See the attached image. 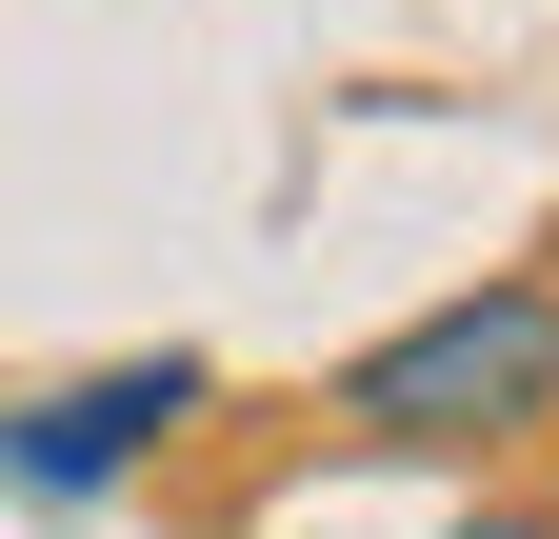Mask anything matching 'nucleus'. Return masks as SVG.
<instances>
[{
    "instance_id": "1",
    "label": "nucleus",
    "mask_w": 559,
    "mask_h": 539,
    "mask_svg": "<svg viewBox=\"0 0 559 539\" xmlns=\"http://www.w3.org/2000/svg\"><path fill=\"white\" fill-rule=\"evenodd\" d=\"M340 420L400 440V459H479V440H539L559 420V280H479V300H419L400 340H360Z\"/></svg>"
},
{
    "instance_id": "2",
    "label": "nucleus",
    "mask_w": 559,
    "mask_h": 539,
    "mask_svg": "<svg viewBox=\"0 0 559 539\" xmlns=\"http://www.w3.org/2000/svg\"><path fill=\"white\" fill-rule=\"evenodd\" d=\"M180 420H200V360H180V340H160V360H100V380H60V399L0 420V480H21V500H100V480H140Z\"/></svg>"
},
{
    "instance_id": "3",
    "label": "nucleus",
    "mask_w": 559,
    "mask_h": 539,
    "mask_svg": "<svg viewBox=\"0 0 559 539\" xmlns=\"http://www.w3.org/2000/svg\"><path fill=\"white\" fill-rule=\"evenodd\" d=\"M460 539H559V519H539V500H479V519H460Z\"/></svg>"
}]
</instances>
